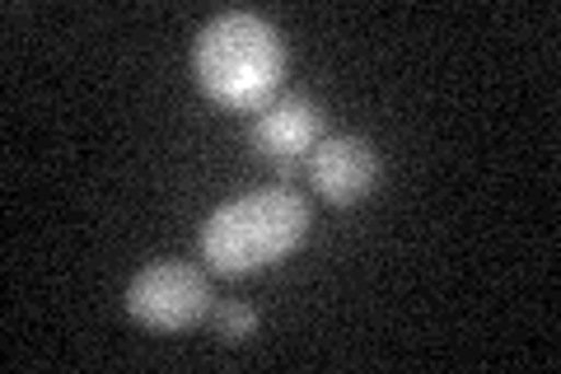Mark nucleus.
Here are the masks:
<instances>
[{
    "label": "nucleus",
    "instance_id": "nucleus-1",
    "mask_svg": "<svg viewBox=\"0 0 561 374\" xmlns=\"http://www.w3.org/2000/svg\"><path fill=\"white\" fill-rule=\"evenodd\" d=\"M309 235V206L290 188H262L225 202L202 225V262L220 276H253L262 267L290 258Z\"/></svg>",
    "mask_w": 561,
    "mask_h": 374
},
{
    "label": "nucleus",
    "instance_id": "nucleus-5",
    "mask_svg": "<svg viewBox=\"0 0 561 374\" xmlns=\"http://www.w3.org/2000/svg\"><path fill=\"white\" fill-rule=\"evenodd\" d=\"M319 132H323L319 103L305 99V94H280L267 103V109H257L249 140L262 159H300L319 146Z\"/></svg>",
    "mask_w": 561,
    "mask_h": 374
},
{
    "label": "nucleus",
    "instance_id": "nucleus-2",
    "mask_svg": "<svg viewBox=\"0 0 561 374\" xmlns=\"http://www.w3.org/2000/svg\"><path fill=\"white\" fill-rule=\"evenodd\" d=\"M192 70H197V84L216 103L253 113L276 99L280 70H286V47H280V33L267 20L230 10L202 29L197 52H192Z\"/></svg>",
    "mask_w": 561,
    "mask_h": 374
},
{
    "label": "nucleus",
    "instance_id": "nucleus-6",
    "mask_svg": "<svg viewBox=\"0 0 561 374\" xmlns=\"http://www.w3.org/2000/svg\"><path fill=\"white\" fill-rule=\"evenodd\" d=\"M210 318H216V337H220V342H230V347L249 342V337L257 332V314L249 305H239V299H225V305H216V309H210Z\"/></svg>",
    "mask_w": 561,
    "mask_h": 374
},
{
    "label": "nucleus",
    "instance_id": "nucleus-3",
    "mask_svg": "<svg viewBox=\"0 0 561 374\" xmlns=\"http://www.w3.org/2000/svg\"><path fill=\"white\" fill-rule=\"evenodd\" d=\"M210 309H216L210 281L192 262H150L127 286V314L140 328H154V332L197 328Z\"/></svg>",
    "mask_w": 561,
    "mask_h": 374
},
{
    "label": "nucleus",
    "instance_id": "nucleus-4",
    "mask_svg": "<svg viewBox=\"0 0 561 374\" xmlns=\"http://www.w3.org/2000/svg\"><path fill=\"white\" fill-rule=\"evenodd\" d=\"M379 178V155L365 136H328L309 155V183L332 206H356L370 197Z\"/></svg>",
    "mask_w": 561,
    "mask_h": 374
}]
</instances>
